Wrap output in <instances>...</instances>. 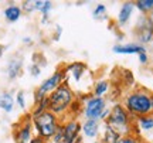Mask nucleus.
<instances>
[{"label": "nucleus", "instance_id": "cd10ccee", "mask_svg": "<svg viewBox=\"0 0 153 143\" xmlns=\"http://www.w3.org/2000/svg\"><path fill=\"white\" fill-rule=\"evenodd\" d=\"M137 58H139V62H140V64H143V65H146V64L149 62L148 53H142V54H139V55H137Z\"/></svg>", "mask_w": 153, "mask_h": 143}, {"label": "nucleus", "instance_id": "c85d7f7f", "mask_svg": "<svg viewBox=\"0 0 153 143\" xmlns=\"http://www.w3.org/2000/svg\"><path fill=\"white\" fill-rule=\"evenodd\" d=\"M109 112H111V108H106V109L102 112V115H101V119H99V121H104V122L106 121L108 116H109Z\"/></svg>", "mask_w": 153, "mask_h": 143}, {"label": "nucleus", "instance_id": "412c9836", "mask_svg": "<svg viewBox=\"0 0 153 143\" xmlns=\"http://www.w3.org/2000/svg\"><path fill=\"white\" fill-rule=\"evenodd\" d=\"M22 72V60H11L7 65V74L10 79H14Z\"/></svg>", "mask_w": 153, "mask_h": 143}, {"label": "nucleus", "instance_id": "473e14b6", "mask_svg": "<svg viewBox=\"0 0 153 143\" xmlns=\"http://www.w3.org/2000/svg\"><path fill=\"white\" fill-rule=\"evenodd\" d=\"M3 53H4V47L0 44V58H1V55H3Z\"/></svg>", "mask_w": 153, "mask_h": 143}, {"label": "nucleus", "instance_id": "c9c22d12", "mask_svg": "<svg viewBox=\"0 0 153 143\" xmlns=\"http://www.w3.org/2000/svg\"><path fill=\"white\" fill-rule=\"evenodd\" d=\"M92 143H101V140H95V142H92Z\"/></svg>", "mask_w": 153, "mask_h": 143}, {"label": "nucleus", "instance_id": "4be33fe9", "mask_svg": "<svg viewBox=\"0 0 153 143\" xmlns=\"http://www.w3.org/2000/svg\"><path fill=\"white\" fill-rule=\"evenodd\" d=\"M92 16L97 20H105L106 19V6L104 3H98V4L94 7Z\"/></svg>", "mask_w": 153, "mask_h": 143}, {"label": "nucleus", "instance_id": "f03ea898", "mask_svg": "<svg viewBox=\"0 0 153 143\" xmlns=\"http://www.w3.org/2000/svg\"><path fill=\"white\" fill-rule=\"evenodd\" d=\"M76 101V95L72 91V88L68 85V82L61 84L58 88L53 91L48 95V110L54 115L68 116V112L71 109V105Z\"/></svg>", "mask_w": 153, "mask_h": 143}, {"label": "nucleus", "instance_id": "f3484780", "mask_svg": "<svg viewBox=\"0 0 153 143\" xmlns=\"http://www.w3.org/2000/svg\"><path fill=\"white\" fill-rule=\"evenodd\" d=\"M136 127L143 132H149L153 129V113L146 116H140L136 119Z\"/></svg>", "mask_w": 153, "mask_h": 143}, {"label": "nucleus", "instance_id": "f704fd0d", "mask_svg": "<svg viewBox=\"0 0 153 143\" xmlns=\"http://www.w3.org/2000/svg\"><path fill=\"white\" fill-rule=\"evenodd\" d=\"M152 113H153V95H152Z\"/></svg>", "mask_w": 153, "mask_h": 143}, {"label": "nucleus", "instance_id": "a211bd4d", "mask_svg": "<svg viewBox=\"0 0 153 143\" xmlns=\"http://www.w3.org/2000/svg\"><path fill=\"white\" fill-rule=\"evenodd\" d=\"M53 1H50V0H36L34 1V9L36 11H40L43 17H48L50 11L53 10Z\"/></svg>", "mask_w": 153, "mask_h": 143}, {"label": "nucleus", "instance_id": "4468645a", "mask_svg": "<svg viewBox=\"0 0 153 143\" xmlns=\"http://www.w3.org/2000/svg\"><path fill=\"white\" fill-rule=\"evenodd\" d=\"M22 14H23L22 6H19V4H9V6H6L4 10H3V16H4L6 21H9V23L19 21Z\"/></svg>", "mask_w": 153, "mask_h": 143}, {"label": "nucleus", "instance_id": "72a5a7b5", "mask_svg": "<svg viewBox=\"0 0 153 143\" xmlns=\"http://www.w3.org/2000/svg\"><path fill=\"white\" fill-rule=\"evenodd\" d=\"M149 19H150V21L153 23V11H152V13H150V14H149Z\"/></svg>", "mask_w": 153, "mask_h": 143}, {"label": "nucleus", "instance_id": "2eb2a0df", "mask_svg": "<svg viewBox=\"0 0 153 143\" xmlns=\"http://www.w3.org/2000/svg\"><path fill=\"white\" fill-rule=\"evenodd\" d=\"M14 102L16 101H14V98H13V95L10 92H1L0 94V109L3 112H7V113L13 112Z\"/></svg>", "mask_w": 153, "mask_h": 143}, {"label": "nucleus", "instance_id": "ddd939ff", "mask_svg": "<svg viewBox=\"0 0 153 143\" xmlns=\"http://www.w3.org/2000/svg\"><path fill=\"white\" fill-rule=\"evenodd\" d=\"M133 11H135V1H125V3H122L119 13H118V24L119 26L128 24L132 14H133Z\"/></svg>", "mask_w": 153, "mask_h": 143}, {"label": "nucleus", "instance_id": "0eeeda50", "mask_svg": "<svg viewBox=\"0 0 153 143\" xmlns=\"http://www.w3.org/2000/svg\"><path fill=\"white\" fill-rule=\"evenodd\" d=\"M135 36H136L139 44H149L153 41V23L150 21L149 16L140 14L135 24Z\"/></svg>", "mask_w": 153, "mask_h": 143}, {"label": "nucleus", "instance_id": "c756f323", "mask_svg": "<svg viewBox=\"0 0 153 143\" xmlns=\"http://www.w3.org/2000/svg\"><path fill=\"white\" fill-rule=\"evenodd\" d=\"M30 143H50V142L48 140H44V139H41V138H38V136H34Z\"/></svg>", "mask_w": 153, "mask_h": 143}, {"label": "nucleus", "instance_id": "5701e85b", "mask_svg": "<svg viewBox=\"0 0 153 143\" xmlns=\"http://www.w3.org/2000/svg\"><path fill=\"white\" fill-rule=\"evenodd\" d=\"M116 143H143V140L140 139L139 135H135V133H131V135H123L120 136Z\"/></svg>", "mask_w": 153, "mask_h": 143}, {"label": "nucleus", "instance_id": "39448f33", "mask_svg": "<svg viewBox=\"0 0 153 143\" xmlns=\"http://www.w3.org/2000/svg\"><path fill=\"white\" fill-rule=\"evenodd\" d=\"M67 79V72L65 67H60L54 71L53 75H50L48 78H45L43 82L38 85V88L34 92V104H38L41 99H44L45 96H48L53 91L60 87L61 84H64Z\"/></svg>", "mask_w": 153, "mask_h": 143}, {"label": "nucleus", "instance_id": "a878e982", "mask_svg": "<svg viewBox=\"0 0 153 143\" xmlns=\"http://www.w3.org/2000/svg\"><path fill=\"white\" fill-rule=\"evenodd\" d=\"M22 10L26 11V13H33V11H36V9H34V1H30V0L23 1L22 3Z\"/></svg>", "mask_w": 153, "mask_h": 143}, {"label": "nucleus", "instance_id": "393cba45", "mask_svg": "<svg viewBox=\"0 0 153 143\" xmlns=\"http://www.w3.org/2000/svg\"><path fill=\"white\" fill-rule=\"evenodd\" d=\"M14 101H16L17 105H19L22 109H26V96H24V92H23V91H19V92H17Z\"/></svg>", "mask_w": 153, "mask_h": 143}, {"label": "nucleus", "instance_id": "2f4dec72", "mask_svg": "<svg viewBox=\"0 0 153 143\" xmlns=\"http://www.w3.org/2000/svg\"><path fill=\"white\" fill-rule=\"evenodd\" d=\"M23 41H24L26 44H31V39H30V37H24V39H23Z\"/></svg>", "mask_w": 153, "mask_h": 143}, {"label": "nucleus", "instance_id": "7ed1b4c3", "mask_svg": "<svg viewBox=\"0 0 153 143\" xmlns=\"http://www.w3.org/2000/svg\"><path fill=\"white\" fill-rule=\"evenodd\" d=\"M106 125H109L111 127H114L116 132L119 133L120 136L123 135H131L135 133L137 135L133 129L136 127V121H133V118L129 115V112L123 108L122 104H115L111 108L109 116L105 121Z\"/></svg>", "mask_w": 153, "mask_h": 143}, {"label": "nucleus", "instance_id": "6ab92c4d", "mask_svg": "<svg viewBox=\"0 0 153 143\" xmlns=\"http://www.w3.org/2000/svg\"><path fill=\"white\" fill-rule=\"evenodd\" d=\"M111 88V84L109 81H105V79H101L98 82L94 84V88H92V96H102L105 95Z\"/></svg>", "mask_w": 153, "mask_h": 143}, {"label": "nucleus", "instance_id": "f8f14e48", "mask_svg": "<svg viewBox=\"0 0 153 143\" xmlns=\"http://www.w3.org/2000/svg\"><path fill=\"white\" fill-rule=\"evenodd\" d=\"M85 71H87V65H85V62H81V61H75V62H71L70 65H65L67 77H71L75 82L81 81Z\"/></svg>", "mask_w": 153, "mask_h": 143}, {"label": "nucleus", "instance_id": "1a4fd4ad", "mask_svg": "<svg viewBox=\"0 0 153 143\" xmlns=\"http://www.w3.org/2000/svg\"><path fill=\"white\" fill-rule=\"evenodd\" d=\"M64 129V143H76L81 133V123L76 118H70L62 122Z\"/></svg>", "mask_w": 153, "mask_h": 143}, {"label": "nucleus", "instance_id": "9b49d317", "mask_svg": "<svg viewBox=\"0 0 153 143\" xmlns=\"http://www.w3.org/2000/svg\"><path fill=\"white\" fill-rule=\"evenodd\" d=\"M99 132H101V121L85 119L84 123H81V133L87 139H95Z\"/></svg>", "mask_w": 153, "mask_h": 143}, {"label": "nucleus", "instance_id": "aec40b11", "mask_svg": "<svg viewBox=\"0 0 153 143\" xmlns=\"http://www.w3.org/2000/svg\"><path fill=\"white\" fill-rule=\"evenodd\" d=\"M135 9H137L143 16H149L153 11V0H137L135 1Z\"/></svg>", "mask_w": 153, "mask_h": 143}, {"label": "nucleus", "instance_id": "6e6552de", "mask_svg": "<svg viewBox=\"0 0 153 143\" xmlns=\"http://www.w3.org/2000/svg\"><path fill=\"white\" fill-rule=\"evenodd\" d=\"M33 123H31V118L30 119H24L16 127H14V142L16 143H30L33 136Z\"/></svg>", "mask_w": 153, "mask_h": 143}, {"label": "nucleus", "instance_id": "20e7f679", "mask_svg": "<svg viewBox=\"0 0 153 143\" xmlns=\"http://www.w3.org/2000/svg\"><path fill=\"white\" fill-rule=\"evenodd\" d=\"M31 123H33V127L38 138L44 139V140H50L55 133L58 125L61 123V121L53 112L45 110L37 116H31Z\"/></svg>", "mask_w": 153, "mask_h": 143}, {"label": "nucleus", "instance_id": "7c9ffc66", "mask_svg": "<svg viewBox=\"0 0 153 143\" xmlns=\"http://www.w3.org/2000/svg\"><path fill=\"white\" fill-rule=\"evenodd\" d=\"M61 31H62V30H61V27H60V26H57V33H55V40H58V39H60Z\"/></svg>", "mask_w": 153, "mask_h": 143}, {"label": "nucleus", "instance_id": "dca6fc26", "mask_svg": "<svg viewBox=\"0 0 153 143\" xmlns=\"http://www.w3.org/2000/svg\"><path fill=\"white\" fill-rule=\"evenodd\" d=\"M120 138V135L114 127L105 123L104 130H102V136H101V143H116V140Z\"/></svg>", "mask_w": 153, "mask_h": 143}, {"label": "nucleus", "instance_id": "bb28decb", "mask_svg": "<svg viewBox=\"0 0 153 143\" xmlns=\"http://www.w3.org/2000/svg\"><path fill=\"white\" fill-rule=\"evenodd\" d=\"M30 74L33 75V77H38L40 75V72H41V68L37 65V64H33V65H30Z\"/></svg>", "mask_w": 153, "mask_h": 143}, {"label": "nucleus", "instance_id": "b1692460", "mask_svg": "<svg viewBox=\"0 0 153 143\" xmlns=\"http://www.w3.org/2000/svg\"><path fill=\"white\" fill-rule=\"evenodd\" d=\"M50 142L51 143H64V129H62V122L58 125L55 133L53 135V138L50 139Z\"/></svg>", "mask_w": 153, "mask_h": 143}, {"label": "nucleus", "instance_id": "f257e3e1", "mask_svg": "<svg viewBox=\"0 0 153 143\" xmlns=\"http://www.w3.org/2000/svg\"><path fill=\"white\" fill-rule=\"evenodd\" d=\"M152 92L145 88H137L131 91L123 96V108L132 118H140L152 113Z\"/></svg>", "mask_w": 153, "mask_h": 143}, {"label": "nucleus", "instance_id": "9d476101", "mask_svg": "<svg viewBox=\"0 0 153 143\" xmlns=\"http://www.w3.org/2000/svg\"><path fill=\"white\" fill-rule=\"evenodd\" d=\"M112 51L115 54H123V55H132V54H142L146 53L145 45H140L139 43H128V44H115L112 47Z\"/></svg>", "mask_w": 153, "mask_h": 143}, {"label": "nucleus", "instance_id": "423d86ee", "mask_svg": "<svg viewBox=\"0 0 153 143\" xmlns=\"http://www.w3.org/2000/svg\"><path fill=\"white\" fill-rule=\"evenodd\" d=\"M106 99L104 96H92L89 95V98L82 104V115L85 119H94L99 121L102 112L106 109Z\"/></svg>", "mask_w": 153, "mask_h": 143}]
</instances>
